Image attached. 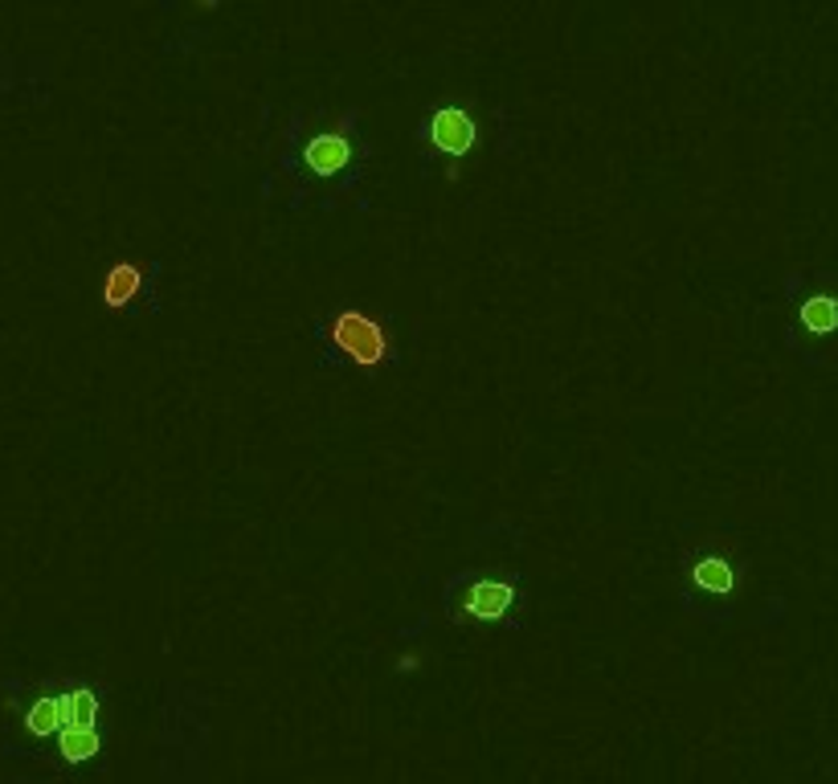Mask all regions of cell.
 <instances>
[{
  "label": "cell",
  "mask_w": 838,
  "mask_h": 784,
  "mask_svg": "<svg viewBox=\"0 0 838 784\" xmlns=\"http://www.w3.org/2000/svg\"><path fill=\"white\" fill-rule=\"evenodd\" d=\"M331 339H336V348L352 355L357 364H381L388 355L385 327H376L373 319L360 315V311H344L340 319L331 324Z\"/></svg>",
  "instance_id": "6da1fadb"
},
{
  "label": "cell",
  "mask_w": 838,
  "mask_h": 784,
  "mask_svg": "<svg viewBox=\"0 0 838 784\" xmlns=\"http://www.w3.org/2000/svg\"><path fill=\"white\" fill-rule=\"evenodd\" d=\"M430 136H434V143L442 148L446 155H466L470 152V143H475V124L466 119L463 110H438L434 115V124H430Z\"/></svg>",
  "instance_id": "7a4b0ae2"
},
{
  "label": "cell",
  "mask_w": 838,
  "mask_h": 784,
  "mask_svg": "<svg viewBox=\"0 0 838 784\" xmlns=\"http://www.w3.org/2000/svg\"><path fill=\"white\" fill-rule=\"evenodd\" d=\"M512 585H475L470 588V597H466V613L470 617H482V621H499V617L512 609Z\"/></svg>",
  "instance_id": "3957f363"
},
{
  "label": "cell",
  "mask_w": 838,
  "mask_h": 784,
  "mask_svg": "<svg viewBox=\"0 0 838 784\" xmlns=\"http://www.w3.org/2000/svg\"><path fill=\"white\" fill-rule=\"evenodd\" d=\"M348 155H352V148H348L344 136H319V139H311L307 164L319 172V176H331V172H340L344 164H348Z\"/></svg>",
  "instance_id": "277c9868"
},
{
  "label": "cell",
  "mask_w": 838,
  "mask_h": 784,
  "mask_svg": "<svg viewBox=\"0 0 838 784\" xmlns=\"http://www.w3.org/2000/svg\"><path fill=\"white\" fill-rule=\"evenodd\" d=\"M58 748H62L66 760H91L98 752V732H94V723H66L62 732H58Z\"/></svg>",
  "instance_id": "5b68a950"
},
{
  "label": "cell",
  "mask_w": 838,
  "mask_h": 784,
  "mask_svg": "<svg viewBox=\"0 0 838 784\" xmlns=\"http://www.w3.org/2000/svg\"><path fill=\"white\" fill-rule=\"evenodd\" d=\"M136 291H140V270H136L131 261H119V266H115V270L107 274L103 299H107L110 307H124V303H131V299H136Z\"/></svg>",
  "instance_id": "8992f818"
},
{
  "label": "cell",
  "mask_w": 838,
  "mask_h": 784,
  "mask_svg": "<svg viewBox=\"0 0 838 784\" xmlns=\"http://www.w3.org/2000/svg\"><path fill=\"white\" fill-rule=\"evenodd\" d=\"M802 324L810 331H835L838 327V299L835 294H810L802 303Z\"/></svg>",
  "instance_id": "52a82bcc"
},
{
  "label": "cell",
  "mask_w": 838,
  "mask_h": 784,
  "mask_svg": "<svg viewBox=\"0 0 838 784\" xmlns=\"http://www.w3.org/2000/svg\"><path fill=\"white\" fill-rule=\"evenodd\" d=\"M30 732L33 736H58L62 732V707H58V694H49V699H37L30 707Z\"/></svg>",
  "instance_id": "ba28073f"
},
{
  "label": "cell",
  "mask_w": 838,
  "mask_h": 784,
  "mask_svg": "<svg viewBox=\"0 0 838 784\" xmlns=\"http://www.w3.org/2000/svg\"><path fill=\"white\" fill-rule=\"evenodd\" d=\"M691 576H696V585L708 588V593H729V588H732V569H729V560H720V555H708V560H699Z\"/></svg>",
  "instance_id": "9c48e42d"
}]
</instances>
